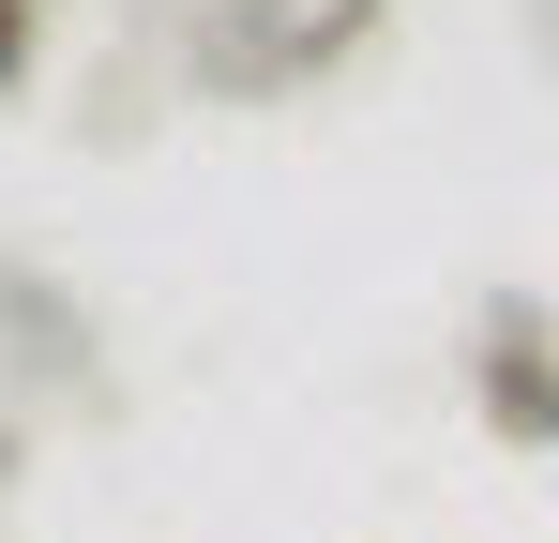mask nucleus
<instances>
[{
    "mask_svg": "<svg viewBox=\"0 0 559 543\" xmlns=\"http://www.w3.org/2000/svg\"><path fill=\"white\" fill-rule=\"evenodd\" d=\"M468 393H484V423L514 452H559V333H545V302H499V317H484Z\"/></svg>",
    "mask_w": 559,
    "mask_h": 543,
    "instance_id": "nucleus-1",
    "label": "nucleus"
},
{
    "mask_svg": "<svg viewBox=\"0 0 559 543\" xmlns=\"http://www.w3.org/2000/svg\"><path fill=\"white\" fill-rule=\"evenodd\" d=\"M31 46H46V0H0V90L31 76Z\"/></svg>",
    "mask_w": 559,
    "mask_h": 543,
    "instance_id": "nucleus-2",
    "label": "nucleus"
}]
</instances>
